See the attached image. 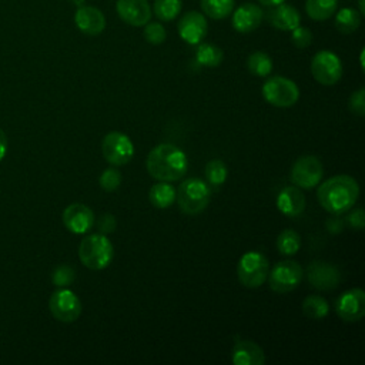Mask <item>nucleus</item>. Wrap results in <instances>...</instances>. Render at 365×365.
I'll return each mask as SVG.
<instances>
[{"label":"nucleus","mask_w":365,"mask_h":365,"mask_svg":"<svg viewBox=\"0 0 365 365\" xmlns=\"http://www.w3.org/2000/svg\"><path fill=\"white\" fill-rule=\"evenodd\" d=\"M359 197V185L356 180L346 174L334 175L317 190L319 205L331 214H344L349 211Z\"/></svg>","instance_id":"1"},{"label":"nucleus","mask_w":365,"mask_h":365,"mask_svg":"<svg viewBox=\"0 0 365 365\" xmlns=\"http://www.w3.org/2000/svg\"><path fill=\"white\" fill-rule=\"evenodd\" d=\"M145 167L148 174L165 182L181 180L188 170L185 153L174 144L161 143L155 145L147 155Z\"/></svg>","instance_id":"2"},{"label":"nucleus","mask_w":365,"mask_h":365,"mask_svg":"<svg viewBox=\"0 0 365 365\" xmlns=\"http://www.w3.org/2000/svg\"><path fill=\"white\" fill-rule=\"evenodd\" d=\"M114 257L111 241L101 232L88 234L78 245V258L84 267L98 271L110 265Z\"/></svg>","instance_id":"3"},{"label":"nucleus","mask_w":365,"mask_h":365,"mask_svg":"<svg viewBox=\"0 0 365 365\" xmlns=\"http://www.w3.org/2000/svg\"><path fill=\"white\" fill-rule=\"evenodd\" d=\"M211 200L210 187L201 178H187L175 190V201L185 215L202 212Z\"/></svg>","instance_id":"4"},{"label":"nucleus","mask_w":365,"mask_h":365,"mask_svg":"<svg viewBox=\"0 0 365 365\" xmlns=\"http://www.w3.org/2000/svg\"><path fill=\"white\" fill-rule=\"evenodd\" d=\"M269 272L267 257L258 251H248L241 255L237 265L238 281L247 288L261 287Z\"/></svg>","instance_id":"5"},{"label":"nucleus","mask_w":365,"mask_h":365,"mask_svg":"<svg viewBox=\"0 0 365 365\" xmlns=\"http://www.w3.org/2000/svg\"><path fill=\"white\" fill-rule=\"evenodd\" d=\"M261 91L267 103L279 108L292 107L299 98L298 86L291 78L282 76H272L267 78Z\"/></svg>","instance_id":"6"},{"label":"nucleus","mask_w":365,"mask_h":365,"mask_svg":"<svg viewBox=\"0 0 365 365\" xmlns=\"http://www.w3.org/2000/svg\"><path fill=\"white\" fill-rule=\"evenodd\" d=\"M304 275L302 267L291 259L279 261L274 265L272 269L268 272V284L269 288L278 294H285L294 291Z\"/></svg>","instance_id":"7"},{"label":"nucleus","mask_w":365,"mask_h":365,"mask_svg":"<svg viewBox=\"0 0 365 365\" xmlns=\"http://www.w3.org/2000/svg\"><path fill=\"white\" fill-rule=\"evenodd\" d=\"M101 153L107 163L120 167L134 155V144L130 137L121 131H110L101 141Z\"/></svg>","instance_id":"8"},{"label":"nucleus","mask_w":365,"mask_h":365,"mask_svg":"<svg viewBox=\"0 0 365 365\" xmlns=\"http://www.w3.org/2000/svg\"><path fill=\"white\" fill-rule=\"evenodd\" d=\"M324 168L322 163L315 155H302L299 157L291 168L289 178L291 182L298 188H314L322 180Z\"/></svg>","instance_id":"9"},{"label":"nucleus","mask_w":365,"mask_h":365,"mask_svg":"<svg viewBox=\"0 0 365 365\" xmlns=\"http://www.w3.org/2000/svg\"><path fill=\"white\" fill-rule=\"evenodd\" d=\"M312 77L322 86L336 84L342 76V63L339 57L329 51L321 50L311 60Z\"/></svg>","instance_id":"10"},{"label":"nucleus","mask_w":365,"mask_h":365,"mask_svg":"<svg viewBox=\"0 0 365 365\" xmlns=\"http://www.w3.org/2000/svg\"><path fill=\"white\" fill-rule=\"evenodd\" d=\"M51 315L60 322H74L81 314V302L78 297L68 288L56 289L48 299Z\"/></svg>","instance_id":"11"},{"label":"nucleus","mask_w":365,"mask_h":365,"mask_svg":"<svg viewBox=\"0 0 365 365\" xmlns=\"http://www.w3.org/2000/svg\"><path fill=\"white\" fill-rule=\"evenodd\" d=\"M335 311L345 322L359 321L365 315V292L361 288L342 292L335 302Z\"/></svg>","instance_id":"12"},{"label":"nucleus","mask_w":365,"mask_h":365,"mask_svg":"<svg viewBox=\"0 0 365 365\" xmlns=\"http://www.w3.org/2000/svg\"><path fill=\"white\" fill-rule=\"evenodd\" d=\"M63 224L73 234H86L94 225V212L81 202H73L63 211Z\"/></svg>","instance_id":"13"},{"label":"nucleus","mask_w":365,"mask_h":365,"mask_svg":"<svg viewBox=\"0 0 365 365\" xmlns=\"http://www.w3.org/2000/svg\"><path fill=\"white\" fill-rule=\"evenodd\" d=\"M309 284L319 291H331L338 287L341 281V274L338 268L325 261H314L307 269Z\"/></svg>","instance_id":"14"},{"label":"nucleus","mask_w":365,"mask_h":365,"mask_svg":"<svg viewBox=\"0 0 365 365\" xmlns=\"http://www.w3.org/2000/svg\"><path fill=\"white\" fill-rule=\"evenodd\" d=\"M207 30L208 23L205 20V16L198 11H187L178 21L180 37L191 46H197L198 43H201L207 34Z\"/></svg>","instance_id":"15"},{"label":"nucleus","mask_w":365,"mask_h":365,"mask_svg":"<svg viewBox=\"0 0 365 365\" xmlns=\"http://www.w3.org/2000/svg\"><path fill=\"white\" fill-rule=\"evenodd\" d=\"M115 9L120 19L134 27H143L151 19V7L147 0H117Z\"/></svg>","instance_id":"16"},{"label":"nucleus","mask_w":365,"mask_h":365,"mask_svg":"<svg viewBox=\"0 0 365 365\" xmlns=\"http://www.w3.org/2000/svg\"><path fill=\"white\" fill-rule=\"evenodd\" d=\"M77 29L87 36H97L106 29V17L103 11L94 6H80L74 14Z\"/></svg>","instance_id":"17"},{"label":"nucleus","mask_w":365,"mask_h":365,"mask_svg":"<svg viewBox=\"0 0 365 365\" xmlns=\"http://www.w3.org/2000/svg\"><path fill=\"white\" fill-rule=\"evenodd\" d=\"M264 19L262 9L255 3H244L238 9H235L231 24L238 33H251L259 27Z\"/></svg>","instance_id":"18"},{"label":"nucleus","mask_w":365,"mask_h":365,"mask_svg":"<svg viewBox=\"0 0 365 365\" xmlns=\"http://www.w3.org/2000/svg\"><path fill=\"white\" fill-rule=\"evenodd\" d=\"M275 204L281 214L289 218H297L304 212L307 201L304 192L298 187L288 185L279 191Z\"/></svg>","instance_id":"19"},{"label":"nucleus","mask_w":365,"mask_h":365,"mask_svg":"<svg viewBox=\"0 0 365 365\" xmlns=\"http://www.w3.org/2000/svg\"><path fill=\"white\" fill-rule=\"evenodd\" d=\"M265 16L272 27L282 31H291L301 23L299 11L294 6L287 4L285 1L275 6H269V10L267 11Z\"/></svg>","instance_id":"20"},{"label":"nucleus","mask_w":365,"mask_h":365,"mask_svg":"<svg viewBox=\"0 0 365 365\" xmlns=\"http://www.w3.org/2000/svg\"><path fill=\"white\" fill-rule=\"evenodd\" d=\"M234 365H262L265 362V355L262 348L250 339L238 341L231 354Z\"/></svg>","instance_id":"21"},{"label":"nucleus","mask_w":365,"mask_h":365,"mask_svg":"<svg viewBox=\"0 0 365 365\" xmlns=\"http://www.w3.org/2000/svg\"><path fill=\"white\" fill-rule=\"evenodd\" d=\"M148 200L155 208H168L175 201V188L170 182L160 181L150 188Z\"/></svg>","instance_id":"22"},{"label":"nucleus","mask_w":365,"mask_h":365,"mask_svg":"<svg viewBox=\"0 0 365 365\" xmlns=\"http://www.w3.org/2000/svg\"><path fill=\"white\" fill-rule=\"evenodd\" d=\"M195 50V61L204 67H217L224 58V51L212 43H198Z\"/></svg>","instance_id":"23"},{"label":"nucleus","mask_w":365,"mask_h":365,"mask_svg":"<svg viewBox=\"0 0 365 365\" xmlns=\"http://www.w3.org/2000/svg\"><path fill=\"white\" fill-rule=\"evenodd\" d=\"M361 19H362V14L359 11H356L352 7H344L336 13L334 24L339 33L351 34L359 27Z\"/></svg>","instance_id":"24"},{"label":"nucleus","mask_w":365,"mask_h":365,"mask_svg":"<svg viewBox=\"0 0 365 365\" xmlns=\"http://www.w3.org/2000/svg\"><path fill=\"white\" fill-rule=\"evenodd\" d=\"M338 0H307L305 11L315 21L328 20L336 10Z\"/></svg>","instance_id":"25"},{"label":"nucleus","mask_w":365,"mask_h":365,"mask_svg":"<svg viewBox=\"0 0 365 365\" xmlns=\"http://www.w3.org/2000/svg\"><path fill=\"white\" fill-rule=\"evenodd\" d=\"M202 13L214 20H222L228 17L235 6V0H201Z\"/></svg>","instance_id":"26"},{"label":"nucleus","mask_w":365,"mask_h":365,"mask_svg":"<svg viewBox=\"0 0 365 365\" xmlns=\"http://www.w3.org/2000/svg\"><path fill=\"white\" fill-rule=\"evenodd\" d=\"M302 312L307 318L314 319V321H319V319H322L328 315L329 305H328L327 299H324L322 297L309 295L302 302Z\"/></svg>","instance_id":"27"},{"label":"nucleus","mask_w":365,"mask_h":365,"mask_svg":"<svg viewBox=\"0 0 365 365\" xmlns=\"http://www.w3.org/2000/svg\"><path fill=\"white\" fill-rule=\"evenodd\" d=\"M247 68L257 77H267L272 71V60L265 51H254L247 58Z\"/></svg>","instance_id":"28"},{"label":"nucleus","mask_w":365,"mask_h":365,"mask_svg":"<svg viewBox=\"0 0 365 365\" xmlns=\"http://www.w3.org/2000/svg\"><path fill=\"white\" fill-rule=\"evenodd\" d=\"M301 247V237L294 230H284L277 237V248L282 255H294Z\"/></svg>","instance_id":"29"},{"label":"nucleus","mask_w":365,"mask_h":365,"mask_svg":"<svg viewBox=\"0 0 365 365\" xmlns=\"http://www.w3.org/2000/svg\"><path fill=\"white\" fill-rule=\"evenodd\" d=\"M182 1L181 0H155L154 1V14L163 21H171L181 13Z\"/></svg>","instance_id":"30"},{"label":"nucleus","mask_w":365,"mask_h":365,"mask_svg":"<svg viewBox=\"0 0 365 365\" xmlns=\"http://www.w3.org/2000/svg\"><path fill=\"white\" fill-rule=\"evenodd\" d=\"M228 177V168L222 160H210L205 165V178L212 187H220Z\"/></svg>","instance_id":"31"},{"label":"nucleus","mask_w":365,"mask_h":365,"mask_svg":"<svg viewBox=\"0 0 365 365\" xmlns=\"http://www.w3.org/2000/svg\"><path fill=\"white\" fill-rule=\"evenodd\" d=\"M143 27H144L143 36H144L145 41H148L150 44L158 46V44H163L165 41L167 31H165L163 24H160V23H150L148 21Z\"/></svg>","instance_id":"32"},{"label":"nucleus","mask_w":365,"mask_h":365,"mask_svg":"<svg viewBox=\"0 0 365 365\" xmlns=\"http://www.w3.org/2000/svg\"><path fill=\"white\" fill-rule=\"evenodd\" d=\"M98 182H100V187L104 191H108V192L115 191L120 187V184H121V173L117 168H114V167L107 168L100 175Z\"/></svg>","instance_id":"33"},{"label":"nucleus","mask_w":365,"mask_h":365,"mask_svg":"<svg viewBox=\"0 0 365 365\" xmlns=\"http://www.w3.org/2000/svg\"><path fill=\"white\" fill-rule=\"evenodd\" d=\"M74 278L76 271L70 265H58L51 274V281L58 288L68 287L74 281Z\"/></svg>","instance_id":"34"},{"label":"nucleus","mask_w":365,"mask_h":365,"mask_svg":"<svg viewBox=\"0 0 365 365\" xmlns=\"http://www.w3.org/2000/svg\"><path fill=\"white\" fill-rule=\"evenodd\" d=\"M291 41L297 48H305L312 43V33L304 26H297L291 30Z\"/></svg>","instance_id":"35"},{"label":"nucleus","mask_w":365,"mask_h":365,"mask_svg":"<svg viewBox=\"0 0 365 365\" xmlns=\"http://www.w3.org/2000/svg\"><path fill=\"white\" fill-rule=\"evenodd\" d=\"M349 110L356 115L362 117L365 114V88L361 87L354 91L349 97Z\"/></svg>","instance_id":"36"},{"label":"nucleus","mask_w":365,"mask_h":365,"mask_svg":"<svg viewBox=\"0 0 365 365\" xmlns=\"http://www.w3.org/2000/svg\"><path fill=\"white\" fill-rule=\"evenodd\" d=\"M115 227H117V221H115V217L110 212L101 215L97 221V228H98V232L107 235L110 232H114L115 231Z\"/></svg>","instance_id":"37"},{"label":"nucleus","mask_w":365,"mask_h":365,"mask_svg":"<svg viewBox=\"0 0 365 365\" xmlns=\"http://www.w3.org/2000/svg\"><path fill=\"white\" fill-rule=\"evenodd\" d=\"M346 224L352 228V230H362L365 225V214L362 208H355L354 211H351L346 217Z\"/></svg>","instance_id":"38"},{"label":"nucleus","mask_w":365,"mask_h":365,"mask_svg":"<svg viewBox=\"0 0 365 365\" xmlns=\"http://www.w3.org/2000/svg\"><path fill=\"white\" fill-rule=\"evenodd\" d=\"M325 225L331 234H338L344 230V220L339 217V214H334V217L327 220Z\"/></svg>","instance_id":"39"},{"label":"nucleus","mask_w":365,"mask_h":365,"mask_svg":"<svg viewBox=\"0 0 365 365\" xmlns=\"http://www.w3.org/2000/svg\"><path fill=\"white\" fill-rule=\"evenodd\" d=\"M7 153V137H6V133L0 128V161L4 158Z\"/></svg>","instance_id":"40"},{"label":"nucleus","mask_w":365,"mask_h":365,"mask_svg":"<svg viewBox=\"0 0 365 365\" xmlns=\"http://www.w3.org/2000/svg\"><path fill=\"white\" fill-rule=\"evenodd\" d=\"M261 4H264V6H275V4H279V3H284L285 0H258Z\"/></svg>","instance_id":"41"},{"label":"nucleus","mask_w":365,"mask_h":365,"mask_svg":"<svg viewBox=\"0 0 365 365\" xmlns=\"http://www.w3.org/2000/svg\"><path fill=\"white\" fill-rule=\"evenodd\" d=\"M74 6H77V7H80V6H84V3H86V0H70Z\"/></svg>","instance_id":"42"},{"label":"nucleus","mask_w":365,"mask_h":365,"mask_svg":"<svg viewBox=\"0 0 365 365\" xmlns=\"http://www.w3.org/2000/svg\"><path fill=\"white\" fill-rule=\"evenodd\" d=\"M358 6H359V13L364 14L365 13V7H364V0H359L358 1Z\"/></svg>","instance_id":"43"}]
</instances>
